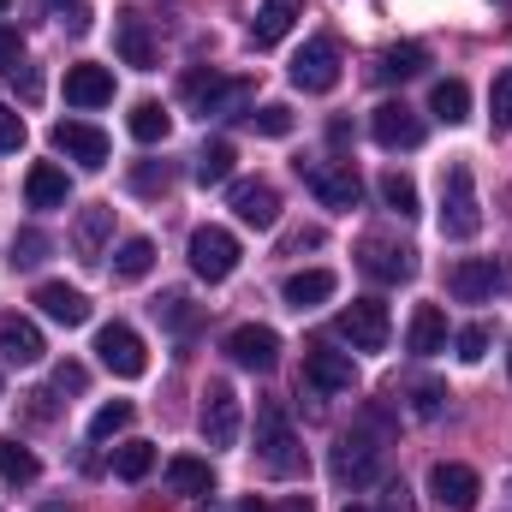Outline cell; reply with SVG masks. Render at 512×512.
Wrapping results in <instances>:
<instances>
[{
    "label": "cell",
    "instance_id": "cell-1",
    "mask_svg": "<svg viewBox=\"0 0 512 512\" xmlns=\"http://www.w3.org/2000/svg\"><path fill=\"white\" fill-rule=\"evenodd\" d=\"M441 233L447 239H477L483 233V203H477L471 161H447V173H441Z\"/></svg>",
    "mask_w": 512,
    "mask_h": 512
},
{
    "label": "cell",
    "instance_id": "cell-2",
    "mask_svg": "<svg viewBox=\"0 0 512 512\" xmlns=\"http://www.w3.org/2000/svg\"><path fill=\"white\" fill-rule=\"evenodd\" d=\"M256 453H262V465L274 477H298L304 471V447H298V435H292V423H286V411L274 399L256 405Z\"/></svg>",
    "mask_w": 512,
    "mask_h": 512
},
{
    "label": "cell",
    "instance_id": "cell-3",
    "mask_svg": "<svg viewBox=\"0 0 512 512\" xmlns=\"http://www.w3.org/2000/svg\"><path fill=\"white\" fill-rule=\"evenodd\" d=\"M328 471H334V483H340V489H370V483L382 477V441H376V435H364V429L340 435V441H334Z\"/></svg>",
    "mask_w": 512,
    "mask_h": 512
},
{
    "label": "cell",
    "instance_id": "cell-4",
    "mask_svg": "<svg viewBox=\"0 0 512 512\" xmlns=\"http://www.w3.org/2000/svg\"><path fill=\"white\" fill-rule=\"evenodd\" d=\"M298 179L316 191L322 209H358V197H364V179L352 161H298Z\"/></svg>",
    "mask_w": 512,
    "mask_h": 512
},
{
    "label": "cell",
    "instance_id": "cell-5",
    "mask_svg": "<svg viewBox=\"0 0 512 512\" xmlns=\"http://www.w3.org/2000/svg\"><path fill=\"white\" fill-rule=\"evenodd\" d=\"M292 84L304 96H328L340 84V42L334 36H310L298 54H292Z\"/></svg>",
    "mask_w": 512,
    "mask_h": 512
},
{
    "label": "cell",
    "instance_id": "cell-6",
    "mask_svg": "<svg viewBox=\"0 0 512 512\" xmlns=\"http://www.w3.org/2000/svg\"><path fill=\"white\" fill-rule=\"evenodd\" d=\"M239 423H245V411H239V393H233V382H209V393H203V411H197L203 441H209V447H239Z\"/></svg>",
    "mask_w": 512,
    "mask_h": 512
},
{
    "label": "cell",
    "instance_id": "cell-7",
    "mask_svg": "<svg viewBox=\"0 0 512 512\" xmlns=\"http://www.w3.org/2000/svg\"><path fill=\"white\" fill-rule=\"evenodd\" d=\"M185 102L209 120V114H239L251 102V84L245 78H221V72H191L185 78Z\"/></svg>",
    "mask_w": 512,
    "mask_h": 512
},
{
    "label": "cell",
    "instance_id": "cell-8",
    "mask_svg": "<svg viewBox=\"0 0 512 512\" xmlns=\"http://www.w3.org/2000/svg\"><path fill=\"white\" fill-rule=\"evenodd\" d=\"M233 268H239V239H233L227 227H197V233H191V274H197V280L221 286Z\"/></svg>",
    "mask_w": 512,
    "mask_h": 512
},
{
    "label": "cell",
    "instance_id": "cell-9",
    "mask_svg": "<svg viewBox=\"0 0 512 512\" xmlns=\"http://www.w3.org/2000/svg\"><path fill=\"white\" fill-rule=\"evenodd\" d=\"M96 358L120 376V382H137L143 370H149V352H143V340H137V328L126 322H108V328H96Z\"/></svg>",
    "mask_w": 512,
    "mask_h": 512
},
{
    "label": "cell",
    "instance_id": "cell-10",
    "mask_svg": "<svg viewBox=\"0 0 512 512\" xmlns=\"http://www.w3.org/2000/svg\"><path fill=\"white\" fill-rule=\"evenodd\" d=\"M340 334L352 340V352H387V304L382 298H352L340 310Z\"/></svg>",
    "mask_w": 512,
    "mask_h": 512
},
{
    "label": "cell",
    "instance_id": "cell-11",
    "mask_svg": "<svg viewBox=\"0 0 512 512\" xmlns=\"http://www.w3.org/2000/svg\"><path fill=\"white\" fill-rule=\"evenodd\" d=\"M429 495H435V507H447V512H471L477 495H483V477L471 465H459V459H441L429 471Z\"/></svg>",
    "mask_w": 512,
    "mask_h": 512
},
{
    "label": "cell",
    "instance_id": "cell-12",
    "mask_svg": "<svg viewBox=\"0 0 512 512\" xmlns=\"http://www.w3.org/2000/svg\"><path fill=\"white\" fill-rule=\"evenodd\" d=\"M501 286H507V268H495L489 256H465V262H453V274H447V292H453L459 304H489Z\"/></svg>",
    "mask_w": 512,
    "mask_h": 512
},
{
    "label": "cell",
    "instance_id": "cell-13",
    "mask_svg": "<svg viewBox=\"0 0 512 512\" xmlns=\"http://www.w3.org/2000/svg\"><path fill=\"white\" fill-rule=\"evenodd\" d=\"M227 358H233L239 370L268 376V370L280 364V334H274V328H262V322H245V328H233V334H227Z\"/></svg>",
    "mask_w": 512,
    "mask_h": 512
},
{
    "label": "cell",
    "instance_id": "cell-14",
    "mask_svg": "<svg viewBox=\"0 0 512 512\" xmlns=\"http://www.w3.org/2000/svg\"><path fill=\"white\" fill-rule=\"evenodd\" d=\"M304 382L316 387V393H352V387H358V364H352V352L310 346V352H304Z\"/></svg>",
    "mask_w": 512,
    "mask_h": 512
},
{
    "label": "cell",
    "instance_id": "cell-15",
    "mask_svg": "<svg viewBox=\"0 0 512 512\" xmlns=\"http://www.w3.org/2000/svg\"><path fill=\"white\" fill-rule=\"evenodd\" d=\"M54 149H60L66 161H78V167L96 173V167H108V149H114V143H108V131L84 126V120H60V126H54Z\"/></svg>",
    "mask_w": 512,
    "mask_h": 512
},
{
    "label": "cell",
    "instance_id": "cell-16",
    "mask_svg": "<svg viewBox=\"0 0 512 512\" xmlns=\"http://www.w3.org/2000/svg\"><path fill=\"white\" fill-rule=\"evenodd\" d=\"M370 137H376L382 149H417V143H423V114L405 108V102H382V108L370 114Z\"/></svg>",
    "mask_w": 512,
    "mask_h": 512
},
{
    "label": "cell",
    "instance_id": "cell-17",
    "mask_svg": "<svg viewBox=\"0 0 512 512\" xmlns=\"http://www.w3.org/2000/svg\"><path fill=\"white\" fill-rule=\"evenodd\" d=\"M358 268H364L370 280H382V286H399V280L417 274V256L405 251V245H387V239H364V245H358Z\"/></svg>",
    "mask_w": 512,
    "mask_h": 512
},
{
    "label": "cell",
    "instance_id": "cell-18",
    "mask_svg": "<svg viewBox=\"0 0 512 512\" xmlns=\"http://www.w3.org/2000/svg\"><path fill=\"white\" fill-rule=\"evenodd\" d=\"M233 215H239L245 227H256V233H268V227L280 221V191H274L268 179H239V185H233Z\"/></svg>",
    "mask_w": 512,
    "mask_h": 512
},
{
    "label": "cell",
    "instance_id": "cell-19",
    "mask_svg": "<svg viewBox=\"0 0 512 512\" xmlns=\"http://www.w3.org/2000/svg\"><path fill=\"white\" fill-rule=\"evenodd\" d=\"M30 304H42V316L60 322V328H84V322H90V298H84L78 286H66V280H42Z\"/></svg>",
    "mask_w": 512,
    "mask_h": 512
},
{
    "label": "cell",
    "instance_id": "cell-20",
    "mask_svg": "<svg viewBox=\"0 0 512 512\" xmlns=\"http://www.w3.org/2000/svg\"><path fill=\"white\" fill-rule=\"evenodd\" d=\"M0 352H6V364H42V358H48L42 328H36L30 316H18V310L0 316Z\"/></svg>",
    "mask_w": 512,
    "mask_h": 512
},
{
    "label": "cell",
    "instance_id": "cell-21",
    "mask_svg": "<svg viewBox=\"0 0 512 512\" xmlns=\"http://www.w3.org/2000/svg\"><path fill=\"white\" fill-rule=\"evenodd\" d=\"M66 102L72 108H108L114 102V72L108 66H66Z\"/></svg>",
    "mask_w": 512,
    "mask_h": 512
},
{
    "label": "cell",
    "instance_id": "cell-22",
    "mask_svg": "<svg viewBox=\"0 0 512 512\" xmlns=\"http://www.w3.org/2000/svg\"><path fill=\"white\" fill-rule=\"evenodd\" d=\"M298 18H304V0H262L251 18V48H274Z\"/></svg>",
    "mask_w": 512,
    "mask_h": 512
},
{
    "label": "cell",
    "instance_id": "cell-23",
    "mask_svg": "<svg viewBox=\"0 0 512 512\" xmlns=\"http://www.w3.org/2000/svg\"><path fill=\"white\" fill-rule=\"evenodd\" d=\"M24 197H30V209H66V197H72V179H66V167H54V161H36V167H30V179H24Z\"/></svg>",
    "mask_w": 512,
    "mask_h": 512
},
{
    "label": "cell",
    "instance_id": "cell-24",
    "mask_svg": "<svg viewBox=\"0 0 512 512\" xmlns=\"http://www.w3.org/2000/svg\"><path fill=\"white\" fill-rule=\"evenodd\" d=\"M334 274L328 268H298V274H286V286H280V298L292 304V310H316V304H328L334 298Z\"/></svg>",
    "mask_w": 512,
    "mask_h": 512
},
{
    "label": "cell",
    "instance_id": "cell-25",
    "mask_svg": "<svg viewBox=\"0 0 512 512\" xmlns=\"http://www.w3.org/2000/svg\"><path fill=\"white\" fill-rule=\"evenodd\" d=\"M429 72V48L423 42H393L382 48V60H376V78L382 84H405V78H423Z\"/></svg>",
    "mask_w": 512,
    "mask_h": 512
},
{
    "label": "cell",
    "instance_id": "cell-26",
    "mask_svg": "<svg viewBox=\"0 0 512 512\" xmlns=\"http://www.w3.org/2000/svg\"><path fill=\"white\" fill-rule=\"evenodd\" d=\"M405 346H411L417 358H435V352L447 346V316H441V304H417V310H411V334H405Z\"/></svg>",
    "mask_w": 512,
    "mask_h": 512
},
{
    "label": "cell",
    "instance_id": "cell-27",
    "mask_svg": "<svg viewBox=\"0 0 512 512\" xmlns=\"http://www.w3.org/2000/svg\"><path fill=\"white\" fill-rule=\"evenodd\" d=\"M114 42H120V60H126V66H137V72H149V66H155L149 24H143L137 12H120V24H114Z\"/></svg>",
    "mask_w": 512,
    "mask_h": 512
},
{
    "label": "cell",
    "instance_id": "cell-28",
    "mask_svg": "<svg viewBox=\"0 0 512 512\" xmlns=\"http://www.w3.org/2000/svg\"><path fill=\"white\" fill-rule=\"evenodd\" d=\"M167 489H173V495H215V471H209V459H191V453L167 459Z\"/></svg>",
    "mask_w": 512,
    "mask_h": 512
},
{
    "label": "cell",
    "instance_id": "cell-29",
    "mask_svg": "<svg viewBox=\"0 0 512 512\" xmlns=\"http://www.w3.org/2000/svg\"><path fill=\"white\" fill-rule=\"evenodd\" d=\"M42 477V465H36V453L24 447V441H12V435H0V483H12V489H30Z\"/></svg>",
    "mask_w": 512,
    "mask_h": 512
},
{
    "label": "cell",
    "instance_id": "cell-30",
    "mask_svg": "<svg viewBox=\"0 0 512 512\" xmlns=\"http://www.w3.org/2000/svg\"><path fill=\"white\" fill-rule=\"evenodd\" d=\"M233 161H239V149H233L227 137L203 143V149H197V185H227V179H233Z\"/></svg>",
    "mask_w": 512,
    "mask_h": 512
},
{
    "label": "cell",
    "instance_id": "cell-31",
    "mask_svg": "<svg viewBox=\"0 0 512 512\" xmlns=\"http://www.w3.org/2000/svg\"><path fill=\"white\" fill-rule=\"evenodd\" d=\"M108 227H114V209H108V203L84 209V221H78V256H84V262H96V256H102V245H108Z\"/></svg>",
    "mask_w": 512,
    "mask_h": 512
},
{
    "label": "cell",
    "instance_id": "cell-32",
    "mask_svg": "<svg viewBox=\"0 0 512 512\" xmlns=\"http://www.w3.org/2000/svg\"><path fill=\"white\" fill-rule=\"evenodd\" d=\"M429 108H435V120L459 126V120L471 114V90H465L459 78H441V84H435V96H429Z\"/></svg>",
    "mask_w": 512,
    "mask_h": 512
},
{
    "label": "cell",
    "instance_id": "cell-33",
    "mask_svg": "<svg viewBox=\"0 0 512 512\" xmlns=\"http://www.w3.org/2000/svg\"><path fill=\"white\" fill-rule=\"evenodd\" d=\"M167 131H173V114L161 102H137L131 108V137L137 143H167Z\"/></svg>",
    "mask_w": 512,
    "mask_h": 512
},
{
    "label": "cell",
    "instance_id": "cell-34",
    "mask_svg": "<svg viewBox=\"0 0 512 512\" xmlns=\"http://www.w3.org/2000/svg\"><path fill=\"white\" fill-rule=\"evenodd\" d=\"M149 471H155V447H149V441H126V447L114 453V477H120V483H143Z\"/></svg>",
    "mask_w": 512,
    "mask_h": 512
},
{
    "label": "cell",
    "instance_id": "cell-35",
    "mask_svg": "<svg viewBox=\"0 0 512 512\" xmlns=\"http://www.w3.org/2000/svg\"><path fill=\"white\" fill-rule=\"evenodd\" d=\"M149 268H155V245H149V239H126V245L114 251V274H120V280H143Z\"/></svg>",
    "mask_w": 512,
    "mask_h": 512
},
{
    "label": "cell",
    "instance_id": "cell-36",
    "mask_svg": "<svg viewBox=\"0 0 512 512\" xmlns=\"http://www.w3.org/2000/svg\"><path fill=\"white\" fill-rule=\"evenodd\" d=\"M382 203L399 221H411V215H417V185H411L405 173H382Z\"/></svg>",
    "mask_w": 512,
    "mask_h": 512
},
{
    "label": "cell",
    "instance_id": "cell-37",
    "mask_svg": "<svg viewBox=\"0 0 512 512\" xmlns=\"http://www.w3.org/2000/svg\"><path fill=\"white\" fill-rule=\"evenodd\" d=\"M155 316H161L173 334H191V328H197V310H191V298H185V292H167V298H155Z\"/></svg>",
    "mask_w": 512,
    "mask_h": 512
},
{
    "label": "cell",
    "instance_id": "cell-38",
    "mask_svg": "<svg viewBox=\"0 0 512 512\" xmlns=\"http://www.w3.org/2000/svg\"><path fill=\"white\" fill-rule=\"evenodd\" d=\"M126 423H131V405L126 399H114V405H102V411L90 417V441H114Z\"/></svg>",
    "mask_w": 512,
    "mask_h": 512
},
{
    "label": "cell",
    "instance_id": "cell-39",
    "mask_svg": "<svg viewBox=\"0 0 512 512\" xmlns=\"http://www.w3.org/2000/svg\"><path fill=\"white\" fill-rule=\"evenodd\" d=\"M245 120H251L262 137H286V131H292V108H286V102H262V108L245 114Z\"/></svg>",
    "mask_w": 512,
    "mask_h": 512
},
{
    "label": "cell",
    "instance_id": "cell-40",
    "mask_svg": "<svg viewBox=\"0 0 512 512\" xmlns=\"http://www.w3.org/2000/svg\"><path fill=\"white\" fill-rule=\"evenodd\" d=\"M441 405H447V387L441 382H429V376L411 382V411H417V417H441Z\"/></svg>",
    "mask_w": 512,
    "mask_h": 512
},
{
    "label": "cell",
    "instance_id": "cell-41",
    "mask_svg": "<svg viewBox=\"0 0 512 512\" xmlns=\"http://www.w3.org/2000/svg\"><path fill=\"white\" fill-rule=\"evenodd\" d=\"M489 114H495V126L512 131V66L507 72H495V90H489Z\"/></svg>",
    "mask_w": 512,
    "mask_h": 512
},
{
    "label": "cell",
    "instance_id": "cell-42",
    "mask_svg": "<svg viewBox=\"0 0 512 512\" xmlns=\"http://www.w3.org/2000/svg\"><path fill=\"white\" fill-rule=\"evenodd\" d=\"M42 256H48V239H42L36 227H24V233L12 239V262H18V268H36Z\"/></svg>",
    "mask_w": 512,
    "mask_h": 512
},
{
    "label": "cell",
    "instance_id": "cell-43",
    "mask_svg": "<svg viewBox=\"0 0 512 512\" xmlns=\"http://www.w3.org/2000/svg\"><path fill=\"white\" fill-rule=\"evenodd\" d=\"M167 185H173L167 161H161V167L149 161V167H137V173H131V191H137V197H155V191H167Z\"/></svg>",
    "mask_w": 512,
    "mask_h": 512
},
{
    "label": "cell",
    "instance_id": "cell-44",
    "mask_svg": "<svg viewBox=\"0 0 512 512\" xmlns=\"http://www.w3.org/2000/svg\"><path fill=\"white\" fill-rule=\"evenodd\" d=\"M453 346H459V358H465V364H483V352H489V328H483V322H471V328H459V340H453Z\"/></svg>",
    "mask_w": 512,
    "mask_h": 512
},
{
    "label": "cell",
    "instance_id": "cell-45",
    "mask_svg": "<svg viewBox=\"0 0 512 512\" xmlns=\"http://www.w3.org/2000/svg\"><path fill=\"white\" fill-rule=\"evenodd\" d=\"M12 149H24V114H12L0 102V155H12Z\"/></svg>",
    "mask_w": 512,
    "mask_h": 512
},
{
    "label": "cell",
    "instance_id": "cell-46",
    "mask_svg": "<svg viewBox=\"0 0 512 512\" xmlns=\"http://www.w3.org/2000/svg\"><path fill=\"white\" fill-rule=\"evenodd\" d=\"M84 364H54V393H84Z\"/></svg>",
    "mask_w": 512,
    "mask_h": 512
},
{
    "label": "cell",
    "instance_id": "cell-47",
    "mask_svg": "<svg viewBox=\"0 0 512 512\" xmlns=\"http://www.w3.org/2000/svg\"><path fill=\"white\" fill-rule=\"evenodd\" d=\"M0 66H6V72L24 66V36H18V30H0Z\"/></svg>",
    "mask_w": 512,
    "mask_h": 512
},
{
    "label": "cell",
    "instance_id": "cell-48",
    "mask_svg": "<svg viewBox=\"0 0 512 512\" xmlns=\"http://www.w3.org/2000/svg\"><path fill=\"white\" fill-rule=\"evenodd\" d=\"M12 84L24 90V102H36V96H42V78H36L30 66H12Z\"/></svg>",
    "mask_w": 512,
    "mask_h": 512
},
{
    "label": "cell",
    "instance_id": "cell-49",
    "mask_svg": "<svg viewBox=\"0 0 512 512\" xmlns=\"http://www.w3.org/2000/svg\"><path fill=\"white\" fill-rule=\"evenodd\" d=\"M316 245H322V227H304V233L286 239V251H316Z\"/></svg>",
    "mask_w": 512,
    "mask_h": 512
},
{
    "label": "cell",
    "instance_id": "cell-50",
    "mask_svg": "<svg viewBox=\"0 0 512 512\" xmlns=\"http://www.w3.org/2000/svg\"><path fill=\"white\" fill-rule=\"evenodd\" d=\"M274 512H316V501H310V495H286Z\"/></svg>",
    "mask_w": 512,
    "mask_h": 512
},
{
    "label": "cell",
    "instance_id": "cell-51",
    "mask_svg": "<svg viewBox=\"0 0 512 512\" xmlns=\"http://www.w3.org/2000/svg\"><path fill=\"white\" fill-rule=\"evenodd\" d=\"M387 512H405V489H399V483L387 489Z\"/></svg>",
    "mask_w": 512,
    "mask_h": 512
},
{
    "label": "cell",
    "instance_id": "cell-52",
    "mask_svg": "<svg viewBox=\"0 0 512 512\" xmlns=\"http://www.w3.org/2000/svg\"><path fill=\"white\" fill-rule=\"evenodd\" d=\"M245 512H274V507H262V501H245Z\"/></svg>",
    "mask_w": 512,
    "mask_h": 512
},
{
    "label": "cell",
    "instance_id": "cell-53",
    "mask_svg": "<svg viewBox=\"0 0 512 512\" xmlns=\"http://www.w3.org/2000/svg\"><path fill=\"white\" fill-rule=\"evenodd\" d=\"M197 512H227V507H215V501H203V507H197Z\"/></svg>",
    "mask_w": 512,
    "mask_h": 512
},
{
    "label": "cell",
    "instance_id": "cell-54",
    "mask_svg": "<svg viewBox=\"0 0 512 512\" xmlns=\"http://www.w3.org/2000/svg\"><path fill=\"white\" fill-rule=\"evenodd\" d=\"M42 512H72V507H42Z\"/></svg>",
    "mask_w": 512,
    "mask_h": 512
},
{
    "label": "cell",
    "instance_id": "cell-55",
    "mask_svg": "<svg viewBox=\"0 0 512 512\" xmlns=\"http://www.w3.org/2000/svg\"><path fill=\"white\" fill-rule=\"evenodd\" d=\"M346 512H370V507H346Z\"/></svg>",
    "mask_w": 512,
    "mask_h": 512
},
{
    "label": "cell",
    "instance_id": "cell-56",
    "mask_svg": "<svg viewBox=\"0 0 512 512\" xmlns=\"http://www.w3.org/2000/svg\"><path fill=\"white\" fill-rule=\"evenodd\" d=\"M6 6H12V0H0V12H6Z\"/></svg>",
    "mask_w": 512,
    "mask_h": 512
},
{
    "label": "cell",
    "instance_id": "cell-57",
    "mask_svg": "<svg viewBox=\"0 0 512 512\" xmlns=\"http://www.w3.org/2000/svg\"><path fill=\"white\" fill-rule=\"evenodd\" d=\"M507 370H512V358H507Z\"/></svg>",
    "mask_w": 512,
    "mask_h": 512
},
{
    "label": "cell",
    "instance_id": "cell-58",
    "mask_svg": "<svg viewBox=\"0 0 512 512\" xmlns=\"http://www.w3.org/2000/svg\"><path fill=\"white\" fill-rule=\"evenodd\" d=\"M54 6H60V0H54Z\"/></svg>",
    "mask_w": 512,
    "mask_h": 512
}]
</instances>
